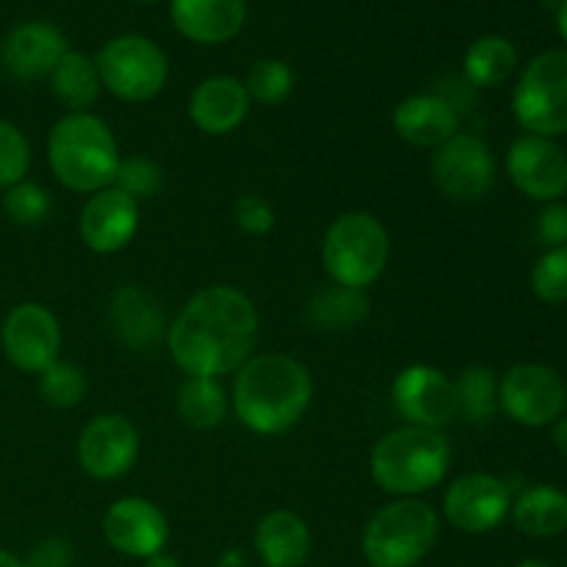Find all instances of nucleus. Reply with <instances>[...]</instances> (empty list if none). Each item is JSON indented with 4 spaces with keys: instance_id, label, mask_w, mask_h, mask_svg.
Returning <instances> with one entry per match:
<instances>
[{
    "instance_id": "obj_1",
    "label": "nucleus",
    "mask_w": 567,
    "mask_h": 567,
    "mask_svg": "<svg viewBox=\"0 0 567 567\" xmlns=\"http://www.w3.org/2000/svg\"><path fill=\"white\" fill-rule=\"evenodd\" d=\"M260 319L252 299L236 286L194 293L166 330V349L186 377L219 380L236 374L255 354Z\"/></svg>"
},
{
    "instance_id": "obj_2",
    "label": "nucleus",
    "mask_w": 567,
    "mask_h": 567,
    "mask_svg": "<svg viewBox=\"0 0 567 567\" xmlns=\"http://www.w3.org/2000/svg\"><path fill=\"white\" fill-rule=\"evenodd\" d=\"M313 402V380L302 360L286 352H255L236 371L230 410L255 435L293 430Z\"/></svg>"
},
{
    "instance_id": "obj_3",
    "label": "nucleus",
    "mask_w": 567,
    "mask_h": 567,
    "mask_svg": "<svg viewBox=\"0 0 567 567\" xmlns=\"http://www.w3.org/2000/svg\"><path fill=\"white\" fill-rule=\"evenodd\" d=\"M120 161V144L109 122L92 111H70L48 136L50 172L75 194H94L114 186Z\"/></svg>"
},
{
    "instance_id": "obj_4",
    "label": "nucleus",
    "mask_w": 567,
    "mask_h": 567,
    "mask_svg": "<svg viewBox=\"0 0 567 567\" xmlns=\"http://www.w3.org/2000/svg\"><path fill=\"white\" fill-rule=\"evenodd\" d=\"M452 468V443L441 430L399 426L371 449V480L396 498H419Z\"/></svg>"
},
{
    "instance_id": "obj_5",
    "label": "nucleus",
    "mask_w": 567,
    "mask_h": 567,
    "mask_svg": "<svg viewBox=\"0 0 567 567\" xmlns=\"http://www.w3.org/2000/svg\"><path fill=\"white\" fill-rule=\"evenodd\" d=\"M441 518L424 498H393L365 524L360 548L371 567H415L437 546Z\"/></svg>"
},
{
    "instance_id": "obj_6",
    "label": "nucleus",
    "mask_w": 567,
    "mask_h": 567,
    "mask_svg": "<svg viewBox=\"0 0 567 567\" xmlns=\"http://www.w3.org/2000/svg\"><path fill=\"white\" fill-rule=\"evenodd\" d=\"M391 260L388 227L369 210L336 216L321 238V266L336 286L365 291L374 286Z\"/></svg>"
},
{
    "instance_id": "obj_7",
    "label": "nucleus",
    "mask_w": 567,
    "mask_h": 567,
    "mask_svg": "<svg viewBox=\"0 0 567 567\" xmlns=\"http://www.w3.org/2000/svg\"><path fill=\"white\" fill-rule=\"evenodd\" d=\"M105 92L122 103H147L158 97L169 81V59L164 48L142 33L109 39L94 55Z\"/></svg>"
},
{
    "instance_id": "obj_8",
    "label": "nucleus",
    "mask_w": 567,
    "mask_h": 567,
    "mask_svg": "<svg viewBox=\"0 0 567 567\" xmlns=\"http://www.w3.org/2000/svg\"><path fill=\"white\" fill-rule=\"evenodd\" d=\"M513 114L526 133L557 138L567 133V48L537 53L520 72Z\"/></svg>"
},
{
    "instance_id": "obj_9",
    "label": "nucleus",
    "mask_w": 567,
    "mask_h": 567,
    "mask_svg": "<svg viewBox=\"0 0 567 567\" xmlns=\"http://www.w3.org/2000/svg\"><path fill=\"white\" fill-rule=\"evenodd\" d=\"M567 388L557 369L543 363H518L498 380V410L515 424L540 430L563 419Z\"/></svg>"
},
{
    "instance_id": "obj_10",
    "label": "nucleus",
    "mask_w": 567,
    "mask_h": 567,
    "mask_svg": "<svg viewBox=\"0 0 567 567\" xmlns=\"http://www.w3.org/2000/svg\"><path fill=\"white\" fill-rule=\"evenodd\" d=\"M432 181L457 203H476L491 194L496 183V158L491 144L476 133H454L432 153Z\"/></svg>"
},
{
    "instance_id": "obj_11",
    "label": "nucleus",
    "mask_w": 567,
    "mask_h": 567,
    "mask_svg": "<svg viewBox=\"0 0 567 567\" xmlns=\"http://www.w3.org/2000/svg\"><path fill=\"white\" fill-rule=\"evenodd\" d=\"M396 413L408 426L421 430H446L460 415L457 385L446 371L426 363H413L396 374L391 385Z\"/></svg>"
},
{
    "instance_id": "obj_12",
    "label": "nucleus",
    "mask_w": 567,
    "mask_h": 567,
    "mask_svg": "<svg viewBox=\"0 0 567 567\" xmlns=\"http://www.w3.org/2000/svg\"><path fill=\"white\" fill-rule=\"evenodd\" d=\"M61 324L42 302H20L0 324V347L6 360L25 374H42L61 354Z\"/></svg>"
},
{
    "instance_id": "obj_13",
    "label": "nucleus",
    "mask_w": 567,
    "mask_h": 567,
    "mask_svg": "<svg viewBox=\"0 0 567 567\" xmlns=\"http://www.w3.org/2000/svg\"><path fill=\"white\" fill-rule=\"evenodd\" d=\"M142 437L133 421L122 413H100L78 435L75 457L86 476L111 482L125 476L136 465Z\"/></svg>"
},
{
    "instance_id": "obj_14",
    "label": "nucleus",
    "mask_w": 567,
    "mask_h": 567,
    "mask_svg": "<svg viewBox=\"0 0 567 567\" xmlns=\"http://www.w3.org/2000/svg\"><path fill=\"white\" fill-rule=\"evenodd\" d=\"M513 491L498 476L468 471L457 476L443 493V515L465 535H487L509 518Z\"/></svg>"
},
{
    "instance_id": "obj_15",
    "label": "nucleus",
    "mask_w": 567,
    "mask_h": 567,
    "mask_svg": "<svg viewBox=\"0 0 567 567\" xmlns=\"http://www.w3.org/2000/svg\"><path fill=\"white\" fill-rule=\"evenodd\" d=\"M507 175L524 197L557 203L567 194V153L554 138L524 133L507 150Z\"/></svg>"
},
{
    "instance_id": "obj_16",
    "label": "nucleus",
    "mask_w": 567,
    "mask_h": 567,
    "mask_svg": "<svg viewBox=\"0 0 567 567\" xmlns=\"http://www.w3.org/2000/svg\"><path fill=\"white\" fill-rule=\"evenodd\" d=\"M169 518L155 502L144 496H122L105 509L103 537L116 554L131 559H147L166 551L169 543Z\"/></svg>"
},
{
    "instance_id": "obj_17",
    "label": "nucleus",
    "mask_w": 567,
    "mask_h": 567,
    "mask_svg": "<svg viewBox=\"0 0 567 567\" xmlns=\"http://www.w3.org/2000/svg\"><path fill=\"white\" fill-rule=\"evenodd\" d=\"M142 208L120 188L109 186L89 194L78 216V236L83 247L97 255H116L136 238Z\"/></svg>"
},
{
    "instance_id": "obj_18",
    "label": "nucleus",
    "mask_w": 567,
    "mask_h": 567,
    "mask_svg": "<svg viewBox=\"0 0 567 567\" xmlns=\"http://www.w3.org/2000/svg\"><path fill=\"white\" fill-rule=\"evenodd\" d=\"M105 324L122 347L138 354L153 352L166 343V330H169L164 305L142 286H120L111 293Z\"/></svg>"
},
{
    "instance_id": "obj_19",
    "label": "nucleus",
    "mask_w": 567,
    "mask_h": 567,
    "mask_svg": "<svg viewBox=\"0 0 567 567\" xmlns=\"http://www.w3.org/2000/svg\"><path fill=\"white\" fill-rule=\"evenodd\" d=\"M66 50H70V42L59 25L44 20H28L11 28L3 50H0V59H3L6 72L17 81H39V78H50Z\"/></svg>"
},
{
    "instance_id": "obj_20",
    "label": "nucleus",
    "mask_w": 567,
    "mask_h": 567,
    "mask_svg": "<svg viewBox=\"0 0 567 567\" xmlns=\"http://www.w3.org/2000/svg\"><path fill=\"white\" fill-rule=\"evenodd\" d=\"M249 100L244 81L233 75H210L197 83L188 97V120L205 136H230L249 116Z\"/></svg>"
},
{
    "instance_id": "obj_21",
    "label": "nucleus",
    "mask_w": 567,
    "mask_h": 567,
    "mask_svg": "<svg viewBox=\"0 0 567 567\" xmlns=\"http://www.w3.org/2000/svg\"><path fill=\"white\" fill-rule=\"evenodd\" d=\"M169 20L194 44H225L247 22V0H169Z\"/></svg>"
},
{
    "instance_id": "obj_22",
    "label": "nucleus",
    "mask_w": 567,
    "mask_h": 567,
    "mask_svg": "<svg viewBox=\"0 0 567 567\" xmlns=\"http://www.w3.org/2000/svg\"><path fill=\"white\" fill-rule=\"evenodd\" d=\"M393 131L413 147L437 150L460 133V111L437 92L410 94L393 109Z\"/></svg>"
},
{
    "instance_id": "obj_23",
    "label": "nucleus",
    "mask_w": 567,
    "mask_h": 567,
    "mask_svg": "<svg viewBox=\"0 0 567 567\" xmlns=\"http://www.w3.org/2000/svg\"><path fill=\"white\" fill-rule=\"evenodd\" d=\"M252 543L266 567H302L313 548L308 520L293 509L266 513L255 526Z\"/></svg>"
},
{
    "instance_id": "obj_24",
    "label": "nucleus",
    "mask_w": 567,
    "mask_h": 567,
    "mask_svg": "<svg viewBox=\"0 0 567 567\" xmlns=\"http://www.w3.org/2000/svg\"><path fill=\"white\" fill-rule=\"evenodd\" d=\"M509 518H513L515 529L535 540L563 535L567 529V493L554 485L526 487L513 498Z\"/></svg>"
},
{
    "instance_id": "obj_25",
    "label": "nucleus",
    "mask_w": 567,
    "mask_h": 567,
    "mask_svg": "<svg viewBox=\"0 0 567 567\" xmlns=\"http://www.w3.org/2000/svg\"><path fill=\"white\" fill-rule=\"evenodd\" d=\"M518 50L507 37H480L463 55V78L474 89H498L515 75Z\"/></svg>"
},
{
    "instance_id": "obj_26",
    "label": "nucleus",
    "mask_w": 567,
    "mask_h": 567,
    "mask_svg": "<svg viewBox=\"0 0 567 567\" xmlns=\"http://www.w3.org/2000/svg\"><path fill=\"white\" fill-rule=\"evenodd\" d=\"M50 92L70 111L92 109L103 92V81H100L94 59H89L81 50H66L64 59L50 72Z\"/></svg>"
},
{
    "instance_id": "obj_27",
    "label": "nucleus",
    "mask_w": 567,
    "mask_h": 567,
    "mask_svg": "<svg viewBox=\"0 0 567 567\" xmlns=\"http://www.w3.org/2000/svg\"><path fill=\"white\" fill-rule=\"evenodd\" d=\"M177 415L186 426L199 432L216 430L225 424L227 413H230V396L221 388L219 380H208V377H186L183 385L177 388L175 399Z\"/></svg>"
},
{
    "instance_id": "obj_28",
    "label": "nucleus",
    "mask_w": 567,
    "mask_h": 567,
    "mask_svg": "<svg viewBox=\"0 0 567 567\" xmlns=\"http://www.w3.org/2000/svg\"><path fill=\"white\" fill-rule=\"evenodd\" d=\"M371 313V302L365 291L358 288L336 286L330 282L327 288L313 293L308 305V316L316 327L332 332H349L363 324Z\"/></svg>"
},
{
    "instance_id": "obj_29",
    "label": "nucleus",
    "mask_w": 567,
    "mask_h": 567,
    "mask_svg": "<svg viewBox=\"0 0 567 567\" xmlns=\"http://www.w3.org/2000/svg\"><path fill=\"white\" fill-rule=\"evenodd\" d=\"M457 385V402L460 413L471 421V424H491L493 415L498 413V377L487 365H468L454 380Z\"/></svg>"
},
{
    "instance_id": "obj_30",
    "label": "nucleus",
    "mask_w": 567,
    "mask_h": 567,
    "mask_svg": "<svg viewBox=\"0 0 567 567\" xmlns=\"http://www.w3.org/2000/svg\"><path fill=\"white\" fill-rule=\"evenodd\" d=\"M244 86H247L252 103L275 109V105H282L291 97L293 86H297V75L282 59H260L249 66Z\"/></svg>"
},
{
    "instance_id": "obj_31",
    "label": "nucleus",
    "mask_w": 567,
    "mask_h": 567,
    "mask_svg": "<svg viewBox=\"0 0 567 567\" xmlns=\"http://www.w3.org/2000/svg\"><path fill=\"white\" fill-rule=\"evenodd\" d=\"M89 391L86 371L70 360H55L39 374V396L55 410H72L83 402Z\"/></svg>"
},
{
    "instance_id": "obj_32",
    "label": "nucleus",
    "mask_w": 567,
    "mask_h": 567,
    "mask_svg": "<svg viewBox=\"0 0 567 567\" xmlns=\"http://www.w3.org/2000/svg\"><path fill=\"white\" fill-rule=\"evenodd\" d=\"M50 208H53V199H50L48 188L28 177L3 192L6 219L20 227H39L50 216Z\"/></svg>"
},
{
    "instance_id": "obj_33",
    "label": "nucleus",
    "mask_w": 567,
    "mask_h": 567,
    "mask_svg": "<svg viewBox=\"0 0 567 567\" xmlns=\"http://www.w3.org/2000/svg\"><path fill=\"white\" fill-rule=\"evenodd\" d=\"M33 150L25 133L9 120H0V188H11L25 181L31 169Z\"/></svg>"
},
{
    "instance_id": "obj_34",
    "label": "nucleus",
    "mask_w": 567,
    "mask_h": 567,
    "mask_svg": "<svg viewBox=\"0 0 567 567\" xmlns=\"http://www.w3.org/2000/svg\"><path fill=\"white\" fill-rule=\"evenodd\" d=\"M164 186V172L147 155H127L120 161V169H116L114 188L125 192L127 197L144 203V199H153L155 194Z\"/></svg>"
},
{
    "instance_id": "obj_35",
    "label": "nucleus",
    "mask_w": 567,
    "mask_h": 567,
    "mask_svg": "<svg viewBox=\"0 0 567 567\" xmlns=\"http://www.w3.org/2000/svg\"><path fill=\"white\" fill-rule=\"evenodd\" d=\"M532 291L548 305L567 302V244L546 249L532 269Z\"/></svg>"
},
{
    "instance_id": "obj_36",
    "label": "nucleus",
    "mask_w": 567,
    "mask_h": 567,
    "mask_svg": "<svg viewBox=\"0 0 567 567\" xmlns=\"http://www.w3.org/2000/svg\"><path fill=\"white\" fill-rule=\"evenodd\" d=\"M233 216H236V225L247 236H266V233H271V227L277 221L275 208L260 194H244L236 203V208H233Z\"/></svg>"
},
{
    "instance_id": "obj_37",
    "label": "nucleus",
    "mask_w": 567,
    "mask_h": 567,
    "mask_svg": "<svg viewBox=\"0 0 567 567\" xmlns=\"http://www.w3.org/2000/svg\"><path fill=\"white\" fill-rule=\"evenodd\" d=\"M28 567H72L75 565V548L66 537H44L28 551Z\"/></svg>"
},
{
    "instance_id": "obj_38",
    "label": "nucleus",
    "mask_w": 567,
    "mask_h": 567,
    "mask_svg": "<svg viewBox=\"0 0 567 567\" xmlns=\"http://www.w3.org/2000/svg\"><path fill=\"white\" fill-rule=\"evenodd\" d=\"M537 238L548 249L567 244V205L563 199L546 203V208L540 210V216H537Z\"/></svg>"
},
{
    "instance_id": "obj_39",
    "label": "nucleus",
    "mask_w": 567,
    "mask_h": 567,
    "mask_svg": "<svg viewBox=\"0 0 567 567\" xmlns=\"http://www.w3.org/2000/svg\"><path fill=\"white\" fill-rule=\"evenodd\" d=\"M142 567H183V563L175 557V554L158 551V554H153V557L144 559Z\"/></svg>"
},
{
    "instance_id": "obj_40",
    "label": "nucleus",
    "mask_w": 567,
    "mask_h": 567,
    "mask_svg": "<svg viewBox=\"0 0 567 567\" xmlns=\"http://www.w3.org/2000/svg\"><path fill=\"white\" fill-rule=\"evenodd\" d=\"M554 446H557V452L567 457V415L554 424Z\"/></svg>"
},
{
    "instance_id": "obj_41",
    "label": "nucleus",
    "mask_w": 567,
    "mask_h": 567,
    "mask_svg": "<svg viewBox=\"0 0 567 567\" xmlns=\"http://www.w3.org/2000/svg\"><path fill=\"white\" fill-rule=\"evenodd\" d=\"M557 31L567 44V0H559L557 3Z\"/></svg>"
},
{
    "instance_id": "obj_42",
    "label": "nucleus",
    "mask_w": 567,
    "mask_h": 567,
    "mask_svg": "<svg viewBox=\"0 0 567 567\" xmlns=\"http://www.w3.org/2000/svg\"><path fill=\"white\" fill-rule=\"evenodd\" d=\"M0 567H28V565H25V559H22V557H17V554L0 548Z\"/></svg>"
},
{
    "instance_id": "obj_43",
    "label": "nucleus",
    "mask_w": 567,
    "mask_h": 567,
    "mask_svg": "<svg viewBox=\"0 0 567 567\" xmlns=\"http://www.w3.org/2000/svg\"><path fill=\"white\" fill-rule=\"evenodd\" d=\"M513 567H551V565L540 563V559H524V563H518V565H513Z\"/></svg>"
},
{
    "instance_id": "obj_44",
    "label": "nucleus",
    "mask_w": 567,
    "mask_h": 567,
    "mask_svg": "<svg viewBox=\"0 0 567 567\" xmlns=\"http://www.w3.org/2000/svg\"><path fill=\"white\" fill-rule=\"evenodd\" d=\"M136 3H158V0H136Z\"/></svg>"
},
{
    "instance_id": "obj_45",
    "label": "nucleus",
    "mask_w": 567,
    "mask_h": 567,
    "mask_svg": "<svg viewBox=\"0 0 567 567\" xmlns=\"http://www.w3.org/2000/svg\"><path fill=\"white\" fill-rule=\"evenodd\" d=\"M548 3H559V0H548Z\"/></svg>"
},
{
    "instance_id": "obj_46",
    "label": "nucleus",
    "mask_w": 567,
    "mask_h": 567,
    "mask_svg": "<svg viewBox=\"0 0 567 567\" xmlns=\"http://www.w3.org/2000/svg\"><path fill=\"white\" fill-rule=\"evenodd\" d=\"M565 388H567V382H565Z\"/></svg>"
}]
</instances>
